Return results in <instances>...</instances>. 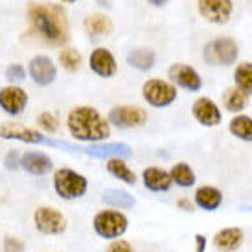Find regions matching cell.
Wrapping results in <instances>:
<instances>
[{"label": "cell", "mask_w": 252, "mask_h": 252, "mask_svg": "<svg viewBox=\"0 0 252 252\" xmlns=\"http://www.w3.org/2000/svg\"><path fill=\"white\" fill-rule=\"evenodd\" d=\"M2 251L4 252H26V245L21 238L17 236H6L2 241Z\"/></svg>", "instance_id": "1f68e13d"}, {"label": "cell", "mask_w": 252, "mask_h": 252, "mask_svg": "<svg viewBox=\"0 0 252 252\" xmlns=\"http://www.w3.org/2000/svg\"><path fill=\"white\" fill-rule=\"evenodd\" d=\"M228 131L239 140L252 142V118L247 114H236L228 124Z\"/></svg>", "instance_id": "484cf974"}, {"label": "cell", "mask_w": 252, "mask_h": 252, "mask_svg": "<svg viewBox=\"0 0 252 252\" xmlns=\"http://www.w3.org/2000/svg\"><path fill=\"white\" fill-rule=\"evenodd\" d=\"M197 7L203 19L212 24H226L232 17V0H197Z\"/></svg>", "instance_id": "8fae6325"}, {"label": "cell", "mask_w": 252, "mask_h": 252, "mask_svg": "<svg viewBox=\"0 0 252 252\" xmlns=\"http://www.w3.org/2000/svg\"><path fill=\"white\" fill-rule=\"evenodd\" d=\"M101 201L105 206L114 208V210H129L136 204V199L124 189H107L101 197Z\"/></svg>", "instance_id": "7402d4cb"}, {"label": "cell", "mask_w": 252, "mask_h": 252, "mask_svg": "<svg viewBox=\"0 0 252 252\" xmlns=\"http://www.w3.org/2000/svg\"><path fill=\"white\" fill-rule=\"evenodd\" d=\"M0 138L6 140H19L26 144H48V146H64L61 142L50 140L44 134H41L35 129H30L24 126H15V124H0Z\"/></svg>", "instance_id": "9c48e42d"}, {"label": "cell", "mask_w": 252, "mask_h": 252, "mask_svg": "<svg viewBox=\"0 0 252 252\" xmlns=\"http://www.w3.org/2000/svg\"><path fill=\"white\" fill-rule=\"evenodd\" d=\"M30 77L33 79V83H37L39 87H46L52 85L57 77V68L54 61L46 56H35L28 64Z\"/></svg>", "instance_id": "5bb4252c"}, {"label": "cell", "mask_w": 252, "mask_h": 252, "mask_svg": "<svg viewBox=\"0 0 252 252\" xmlns=\"http://www.w3.org/2000/svg\"><path fill=\"white\" fill-rule=\"evenodd\" d=\"M28 105V92L19 85L0 89V109L9 116H19Z\"/></svg>", "instance_id": "7c38bea8"}, {"label": "cell", "mask_w": 252, "mask_h": 252, "mask_svg": "<svg viewBox=\"0 0 252 252\" xmlns=\"http://www.w3.org/2000/svg\"><path fill=\"white\" fill-rule=\"evenodd\" d=\"M89 66L91 70L99 77H112L118 70L116 59L111 54V50L107 48H96L92 50L91 57H89Z\"/></svg>", "instance_id": "9a60e30c"}, {"label": "cell", "mask_w": 252, "mask_h": 252, "mask_svg": "<svg viewBox=\"0 0 252 252\" xmlns=\"http://www.w3.org/2000/svg\"><path fill=\"white\" fill-rule=\"evenodd\" d=\"M105 252H134V249L129 241L120 238V239H112L111 243H109V247L105 249Z\"/></svg>", "instance_id": "d6a6232c"}, {"label": "cell", "mask_w": 252, "mask_h": 252, "mask_svg": "<svg viewBox=\"0 0 252 252\" xmlns=\"http://www.w3.org/2000/svg\"><path fill=\"white\" fill-rule=\"evenodd\" d=\"M33 30L50 44H64L68 41V26L64 11L54 4H32L28 7Z\"/></svg>", "instance_id": "7a4b0ae2"}, {"label": "cell", "mask_w": 252, "mask_h": 252, "mask_svg": "<svg viewBox=\"0 0 252 252\" xmlns=\"http://www.w3.org/2000/svg\"><path fill=\"white\" fill-rule=\"evenodd\" d=\"M56 193L63 201H76L87 193L89 189V179L81 175L79 171H74L70 168H59L54 171L52 179Z\"/></svg>", "instance_id": "3957f363"}, {"label": "cell", "mask_w": 252, "mask_h": 252, "mask_svg": "<svg viewBox=\"0 0 252 252\" xmlns=\"http://www.w3.org/2000/svg\"><path fill=\"white\" fill-rule=\"evenodd\" d=\"M85 30L92 37L109 35L112 32V21L107 15H99V13L91 15V17L85 19Z\"/></svg>", "instance_id": "d4e9b609"}, {"label": "cell", "mask_w": 252, "mask_h": 252, "mask_svg": "<svg viewBox=\"0 0 252 252\" xmlns=\"http://www.w3.org/2000/svg\"><path fill=\"white\" fill-rule=\"evenodd\" d=\"M155 59H157V57H155V52L151 48H136V50H133V52H129L127 64L140 72H147L153 68Z\"/></svg>", "instance_id": "603a6c76"}, {"label": "cell", "mask_w": 252, "mask_h": 252, "mask_svg": "<svg viewBox=\"0 0 252 252\" xmlns=\"http://www.w3.org/2000/svg\"><path fill=\"white\" fill-rule=\"evenodd\" d=\"M6 79L11 85H17V83H21V81H24V79H26V70H24V66L19 63L9 64V66L6 68Z\"/></svg>", "instance_id": "4dcf8cb0"}, {"label": "cell", "mask_w": 252, "mask_h": 252, "mask_svg": "<svg viewBox=\"0 0 252 252\" xmlns=\"http://www.w3.org/2000/svg\"><path fill=\"white\" fill-rule=\"evenodd\" d=\"M109 124L118 129H133L147 122V112L136 105H118L109 112Z\"/></svg>", "instance_id": "ba28073f"}, {"label": "cell", "mask_w": 252, "mask_h": 252, "mask_svg": "<svg viewBox=\"0 0 252 252\" xmlns=\"http://www.w3.org/2000/svg\"><path fill=\"white\" fill-rule=\"evenodd\" d=\"M195 204L191 203L189 199H186V197H181V199H177V208H181L182 212H193L195 208H193Z\"/></svg>", "instance_id": "e575fe53"}, {"label": "cell", "mask_w": 252, "mask_h": 252, "mask_svg": "<svg viewBox=\"0 0 252 252\" xmlns=\"http://www.w3.org/2000/svg\"><path fill=\"white\" fill-rule=\"evenodd\" d=\"M249 210H252V208H249Z\"/></svg>", "instance_id": "f35d334b"}, {"label": "cell", "mask_w": 252, "mask_h": 252, "mask_svg": "<svg viewBox=\"0 0 252 252\" xmlns=\"http://www.w3.org/2000/svg\"><path fill=\"white\" fill-rule=\"evenodd\" d=\"M83 63L81 54L76 48H63L59 52V64L63 66L66 72H76Z\"/></svg>", "instance_id": "f1b7e54d"}, {"label": "cell", "mask_w": 252, "mask_h": 252, "mask_svg": "<svg viewBox=\"0 0 252 252\" xmlns=\"http://www.w3.org/2000/svg\"><path fill=\"white\" fill-rule=\"evenodd\" d=\"M234 81L239 91L252 94V63H239L234 72Z\"/></svg>", "instance_id": "83f0119b"}, {"label": "cell", "mask_w": 252, "mask_h": 252, "mask_svg": "<svg viewBox=\"0 0 252 252\" xmlns=\"http://www.w3.org/2000/svg\"><path fill=\"white\" fill-rule=\"evenodd\" d=\"M168 76H169V83H173L175 87H181L184 91L199 92L203 89V79L199 76V72L193 66H189V64H182V63L171 64Z\"/></svg>", "instance_id": "30bf717a"}, {"label": "cell", "mask_w": 252, "mask_h": 252, "mask_svg": "<svg viewBox=\"0 0 252 252\" xmlns=\"http://www.w3.org/2000/svg\"><path fill=\"white\" fill-rule=\"evenodd\" d=\"M21 168L30 175L42 177L54 168V160L42 151H26L21 157Z\"/></svg>", "instance_id": "2e32d148"}, {"label": "cell", "mask_w": 252, "mask_h": 252, "mask_svg": "<svg viewBox=\"0 0 252 252\" xmlns=\"http://www.w3.org/2000/svg\"><path fill=\"white\" fill-rule=\"evenodd\" d=\"M63 2H76V0H63Z\"/></svg>", "instance_id": "74e56055"}, {"label": "cell", "mask_w": 252, "mask_h": 252, "mask_svg": "<svg viewBox=\"0 0 252 252\" xmlns=\"http://www.w3.org/2000/svg\"><path fill=\"white\" fill-rule=\"evenodd\" d=\"M247 103H249V94L239 91L238 87L226 89V92L223 94V105L226 107V111L238 114V112L245 111Z\"/></svg>", "instance_id": "4316f807"}, {"label": "cell", "mask_w": 252, "mask_h": 252, "mask_svg": "<svg viewBox=\"0 0 252 252\" xmlns=\"http://www.w3.org/2000/svg\"><path fill=\"white\" fill-rule=\"evenodd\" d=\"M37 126L41 127V131L48 134H54L57 133V129H59V120L52 114V112H41L39 116H37Z\"/></svg>", "instance_id": "f546056e"}, {"label": "cell", "mask_w": 252, "mask_h": 252, "mask_svg": "<svg viewBox=\"0 0 252 252\" xmlns=\"http://www.w3.org/2000/svg\"><path fill=\"white\" fill-rule=\"evenodd\" d=\"M151 6H157V7H160L164 6V4H168V0H147Z\"/></svg>", "instance_id": "8d00e7d4"}, {"label": "cell", "mask_w": 252, "mask_h": 252, "mask_svg": "<svg viewBox=\"0 0 252 252\" xmlns=\"http://www.w3.org/2000/svg\"><path fill=\"white\" fill-rule=\"evenodd\" d=\"M191 114L193 118L197 120V124H201L204 127H216L221 124L223 120V114H221V109L212 98H197L191 105Z\"/></svg>", "instance_id": "4fadbf2b"}, {"label": "cell", "mask_w": 252, "mask_h": 252, "mask_svg": "<svg viewBox=\"0 0 252 252\" xmlns=\"http://www.w3.org/2000/svg\"><path fill=\"white\" fill-rule=\"evenodd\" d=\"M195 252H206V238L203 234H195Z\"/></svg>", "instance_id": "d590c367"}, {"label": "cell", "mask_w": 252, "mask_h": 252, "mask_svg": "<svg viewBox=\"0 0 252 252\" xmlns=\"http://www.w3.org/2000/svg\"><path fill=\"white\" fill-rule=\"evenodd\" d=\"M105 166H107V171H109L114 179H118L120 182H124L127 186H134L136 181H138V179H136V173L129 168V164L126 162V158H118V157L107 158Z\"/></svg>", "instance_id": "44dd1931"}, {"label": "cell", "mask_w": 252, "mask_h": 252, "mask_svg": "<svg viewBox=\"0 0 252 252\" xmlns=\"http://www.w3.org/2000/svg\"><path fill=\"white\" fill-rule=\"evenodd\" d=\"M169 175H171L173 184L181 186V188H191L197 181L195 171L186 162H177V164H173V168L169 169Z\"/></svg>", "instance_id": "cb8c5ba5"}, {"label": "cell", "mask_w": 252, "mask_h": 252, "mask_svg": "<svg viewBox=\"0 0 252 252\" xmlns=\"http://www.w3.org/2000/svg\"><path fill=\"white\" fill-rule=\"evenodd\" d=\"M89 155L96 157V158H127L131 157L133 151L127 144H122V142H114V144H99V146H91L85 149Z\"/></svg>", "instance_id": "ffe728a7"}, {"label": "cell", "mask_w": 252, "mask_h": 252, "mask_svg": "<svg viewBox=\"0 0 252 252\" xmlns=\"http://www.w3.org/2000/svg\"><path fill=\"white\" fill-rule=\"evenodd\" d=\"M66 129L79 142H103L111 136V124L94 107H74L66 116Z\"/></svg>", "instance_id": "6da1fadb"}, {"label": "cell", "mask_w": 252, "mask_h": 252, "mask_svg": "<svg viewBox=\"0 0 252 252\" xmlns=\"http://www.w3.org/2000/svg\"><path fill=\"white\" fill-rule=\"evenodd\" d=\"M92 228L98 234L99 238L112 241V239H120L129 228V219L122 210H114V208H105L99 210L94 219H92Z\"/></svg>", "instance_id": "277c9868"}, {"label": "cell", "mask_w": 252, "mask_h": 252, "mask_svg": "<svg viewBox=\"0 0 252 252\" xmlns=\"http://www.w3.org/2000/svg\"><path fill=\"white\" fill-rule=\"evenodd\" d=\"M33 226L39 234L44 236H59L66 230L68 221L61 210L54 206H39L33 212Z\"/></svg>", "instance_id": "8992f818"}, {"label": "cell", "mask_w": 252, "mask_h": 252, "mask_svg": "<svg viewBox=\"0 0 252 252\" xmlns=\"http://www.w3.org/2000/svg\"><path fill=\"white\" fill-rule=\"evenodd\" d=\"M142 182L149 191H155V193H160V191H169L171 186H173V181H171V175L169 171L162 168H157V166H151V168H146L142 171Z\"/></svg>", "instance_id": "ac0fdd59"}, {"label": "cell", "mask_w": 252, "mask_h": 252, "mask_svg": "<svg viewBox=\"0 0 252 252\" xmlns=\"http://www.w3.org/2000/svg\"><path fill=\"white\" fill-rule=\"evenodd\" d=\"M4 166H6L9 171H15V169L21 168V157L17 151H9L6 155V158H4Z\"/></svg>", "instance_id": "836d02e7"}, {"label": "cell", "mask_w": 252, "mask_h": 252, "mask_svg": "<svg viewBox=\"0 0 252 252\" xmlns=\"http://www.w3.org/2000/svg\"><path fill=\"white\" fill-rule=\"evenodd\" d=\"M142 98L147 101V105L162 109L169 107L177 99V87L164 79H147L142 87Z\"/></svg>", "instance_id": "52a82bcc"}, {"label": "cell", "mask_w": 252, "mask_h": 252, "mask_svg": "<svg viewBox=\"0 0 252 252\" xmlns=\"http://www.w3.org/2000/svg\"><path fill=\"white\" fill-rule=\"evenodd\" d=\"M239 48L230 37H217L210 41L203 50L204 61L212 66H230L238 61Z\"/></svg>", "instance_id": "5b68a950"}, {"label": "cell", "mask_w": 252, "mask_h": 252, "mask_svg": "<svg viewBox=\"0 0 252 252\" xmlns=\"http://www.w3.org/2000/svg\"><path fill=\"white\" fill-rule=\"evenodd\" d=\"M245 234L238 226H226L223 230L216 232L212 243L219 252H236L239 247L243 245Z\"/></svg>", "instance_id": "e0dca14e"}, {"label": "cell", "mask_w": 252, "mask_h": 252, "mask_svg": "<svg viewBox=\"0 0 252 252\" xmlns=\"http://www.w3.org/2000/svg\"><path fill=\"white\" fill-rule=\"evenodd\" d=\"M193 204L204 212H216L223 204V193L216 186H199L193 193Z\"/></svg>", "instance_id": "d6986e66"}]
</instances>
